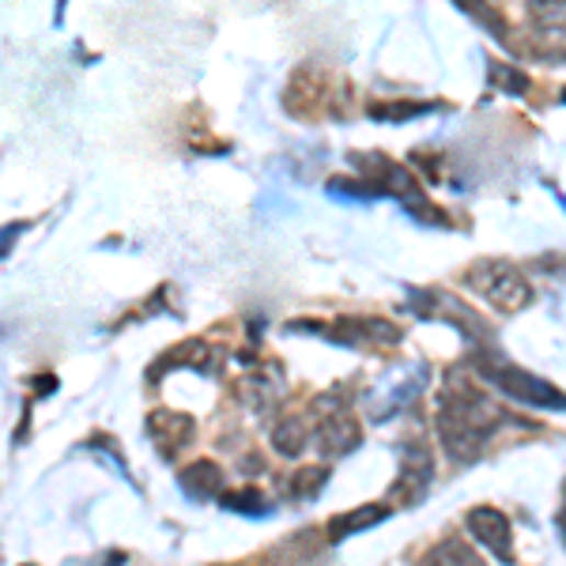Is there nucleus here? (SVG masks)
Returning a JSON list of instances; mask_svg holds the SVG:
<instances>
[{
  "label": "nucleus",
  "instance_id": "nucleus-2",
  "mask_svg": "<svg viewBox=\"0 0 566 566\" xmlns=\"http://www.w3.org/2000/svg\"><path fill=\"white\" fill-rule=\"evenodd\" d=\"M487 382H495L506 393V397L521 400V405L566 408V393L552 389L544 377H536V374H529V371H518V366H506V363L487 366Z\"/></svg>",
  "mask_w": 566,
  "mask_h": 566
},
{
  "label": "nucleus",
  "instance_id": "nucleus-7",
  "mask_svg": "<svg viewBox=\"0 0 566 566\" xmlns=\"http://www.w3.org/2000/svg\"><path fill=\"white\" fill-rule=\"evenodd\" d=\"M303 445H306V434H303V427L291 419V423H283L280 431H276V450L280 453H287V457H298L303 453Z\"/></svg>",
  "mask_w": 566,
  "mask_h": 566
},
{
  "label": "nucleus",
  "instance_id": "nucleus-3",
  "mask_svg": "<svg viewBox=\"0 0 566 566\" xmlns=\"http://www.w3.org/2000/svg\"><path fill=\"white\" fill-rule=\"evenodd\" d=\"M468 529L476 540H484L487 547H491L495 555H502L506 563L513 559V544H510V525H506V518L499 510H487V506H479V510L468 513Z\"/></svg>",
  "mask_w": 566,
  "mask_h": 566
},
{
  "label": "nucleus",
  "instance_id": "nucleus-6",
  "mask_svg": "<svg viewBox=\"0 0 566 566\" xmlns=\"http://www.w3.org/2000/svg\"><path fill=\"white\" fill-rule=\"evenodd\" d=\"M423 566H479V559L461 540H445L442 547H434V559H427Z\"/></svg>",
  "mask_w": 566,
  "mask_h": 566
},
{
  "label": "nucleus",
  "instance_id": "nucleus-9",
  "mask_svg": "<svg viewBox=\"0 0 566 566\" xmlns=\"http://www.w3.org/2000/svg\"><path fill=\"white\" fill-rule=\"evenodd\" d=\"M223 506H230V510H242V513H264V502L257 499L253 491H246V499H223Z\"/></svg>",
  "mask_w": 566,
  "mask_h": 566
},
{
  "label": "nucleus",
  "instance_id": "nucleus-8",
  "mask_svg": "<svg viewBox=\"0 0 566 566\" xmlns=\"http://www.w3.org/2000/svg\"><path fill=\"white\" fill-rule=\"evenodd\" d=\"M321 479H325V468L317 472V468H303L295 476V495L298 499H310V487H321Z\"/></svg>",
  "mask_w": 566,
  "mask_h": 566
},
{
  "label": "nucleus",
  "instance_id": "nucleus-1",
  "mask_svg": "<svg viewBox=\"0 0 566 566\" xmlns=\"http://www.w3.org/2000/svg\"><path fill=\"white\" fill-rule=\"evenodd\" d=\"M472 287H476L479 295H487V303L499 306L506 314H518L521 306H529V298H533L529 283L521 280L510 264H499V261L476 264V269H472Z\"/></svg>",
  "mask_w": 566,
  "mask_h": 566
},
{
  "label": "nucleus",
  "instance_id": "nucleus-4",
  "mask_svg": "<svg viewBox=\"0 0 566 566\" xmlns=\"http://www.w3.org/2000/svg\"><path fill=\"white\" fill-rule=\"evenodd\" d=\"M223 484V472L212 465V461H196L193 468L182 472V487L193 499H208V495H216Z\"/></svg>",
  "mask_w": 566,
  "mask_h": 566
},
{
  "label": "nucleus",
  "instance_id": "nucleus-5",
  "mask_svg": "<svg viewBox=\"0 0 566 566\" xmlns=\"http://www.w3.org/2000/svg\"><path fill=\"white\" fill-rule=\"evenodd\" d=\"M385 518H389V510H385V506H363V510L344 513V518H332L329 536H332V540H344L348 533H359V529H371V525H377V521H385Z\"/></svg>",
  "mask_w": 566,
  "mask_h": 566
}]
</instances>
